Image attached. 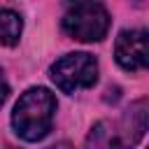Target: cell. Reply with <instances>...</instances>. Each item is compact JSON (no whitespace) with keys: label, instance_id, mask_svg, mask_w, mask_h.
Wrapping results in <instances>:
<instances>
[{"label":"cell","instance_id":"cell-1","mask_svg":"<svg viewBox=\"0 0 149 149\" xmlns=\"http://www.w3.org/2000/svg\"><path fill=\"white\" fill-rule=\"evenodd\" d=\"M56 114V98L44 86H33L14 105L12 126L14 133L26 142H40L49 135Z\"/></svg>","mask_w":149,"mask_h":149},{"label":"cell","instance_id":"cell-2","mask_svg":"<svg viewBox=\"0 0 149 149\" xmlns=\"http://www.w3.org/2000/svg\"><path fill=\"white\" fill-rule=\"evenodd\" d=\"M63 30L79 42H100L109 30V14L100 0H72L61 19Z\"/></svg>","mask_w":149,"mask_h":149},{"label":"cell","instance_id":"cell-3","mask_svg":"<svg viewBox=\"0 0 149 149\" xmlns=\"http://www.w3.org/2000/svg\"><path fill=\"white\" fill-rule=\"evenodd\" d=\"M49 74L58 91L77 93L81 88H91L98 81V61L86 51L68 54L51 65Z\"/></svg>","mask_w":149,"mask_h":149},{"label":"cell","instance_id":"cell-4","mask_svg":"<svg viewBox=\"0 0 149 149\" xmlns=\"http://www.w3.org/2000/svg\"><path fill=\"white\" fill-rule=\"evenodd\" d=\"M114 58L128 72L147 70L149 68V30L144 28L121 30L114 42Z\"/></svg>","mask_w":149,"mask_h":149},{"label":"cell","instance_id":"cell-5","mask_svg":"<svg viewBox=\"0 0 149 149\" xmlns=\"http://www.w3.org/2000/svg\"><path fill=\"white\" fill-rule=\"evenodd\" d=\"M149 130V102L147 100H135L128 105V109L121 116L119 123V142L123 144V149L137 144L144 133Z\"/></svg>","mask_w":149,"mask_h":149},{"label":"cell","instance_id":"cell-6","mask_svg":"<svg viewBox=\"0 0 149 149\" xmlns=\"http://www.w3.org/2000/svg\"><path fill=\"white\" fill-rule=\"evenodd\" d=\"M23 21L14 9H0V44L14 47L21 37Z\"/></svg>","mask_w":149,"mask_h":149},{"label":"cell","instance_id":"cell-7","mask_svg":"<svg viewBox=\"0 0 149 149\" xmlns=\"http://www.w3.org/2000/svg\"><path fill=\"white\" fill-rule=\"evenodd\" d=\"M84 149H123V144L119 142V135H112L107 130V123L105 121H98L91 128Z\"/></svg>","mask_w":149,"mask_h":149},{"label":"cell","instance_id":"cell-8","mask_svg":"<svg viewBox=\"0 0 149 149\" xmlns=\"http://www.w3.org/2000/svg\"><path fill=\"white\" fill-rule=\"evenodd\" d=\"M7 95H9V84H7L5 72H2V68H0V107H2V102L7 100Z\"/></svg>","mask_w":149,"mask_h":149},{"label":"cell","instance_id":"cell-9","mask_svg":"<svg viewBox=\"0 0 149 149\" xmlns=\"http://www.w3.org/2000/svg\"><path fill=\"white\" fill-rule=\"evenodd\" d=\"M47 149H72L68 142H58V144H51V147H47Z\"/></svg>","mask_w":149,"mask_h":149}]
</instances>
